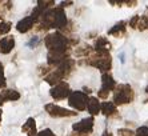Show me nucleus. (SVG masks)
<instances>
[{
  "label": "nucleus",
  "instance_id": "f03ea898",
  "mask_svg": "<svg viewBox=\"0 0 148 136\" xmlns=\"http://www.w3.org/2000/svg\"><path fill=\"white\" fill-rule=\"evenodd\" d=\"M45 47L48 48V52H60V54H67L69 48L75 47L79 44V39L67 38L60 31H55L52 34L47 35L44 39Z\"/></svg>",
  "mask_w": 148,
  "mask_h": 136
},
{
  "label": "nucleus",
  "instance_id": "4be33fe9",
  "mask_svg": "<svg viewBox=\"0 0 148 136\" xmlns=\"http://www.w3.org/2000/svg\"><path fill=\"white\" fill-rule=\"evenodd\" d=\"M39 44H40V39H39L38 36H34V38H31L29 40H28V43H27V45H28L29 48H31V49L36 48Z\"/></svg>",
  "mask_w": 148,
  "mask_h": 136
},
{
  "label": "nucleus",
  "instance_id": "4468645a",
  "mask_svg": "<svg viewBox=\"0 0 148 136\" xmlns=\"http://www.w3.org/2000/svg\"><path fill=\"white\" fill-rule=\"evenodd\" d=\"M14 48H15L14 36L8 35V36H5V38H1V40H0V54L8 55Z\"/></svg>",
  "mask_w": 148,
  "mask_h": 136
},
{
  "label": "nucleus",
  "instance_id": "2f4dec72",
  "mask_svg": "<svg viewBox=\"0 0 148 136\" xmlns=\"http://www.w3.org/2000/svg\"><path fill=\"white\" fill-rule=\"evenodd\" d=\"M0 123H1V109H0Z\"/></svg>",
  "mask_w": 148,
  "mask_h": 136
},
{
  "label": "nucleus",
  "instance_id": "7c9ffc66",
  "mask_svg": "<svg viewBox=\"0 0 148 136\" xmlns=\"http://www.w3.org/2000/svg\"><path fill=\"white\" fill-rule=\"evenodd\" d=\"M101 136H114V135H112V133H111V132H108V131H107V132H104Z\"/></svg>",
  "mask_w": 148,
  "mask_h": 136
},
{
  "label": "nucleus",
  "instance_id": "6e6552de",
  "mask_svg": "<svg viewBox=\"0 0 148 136\" xmlns=\"http://www.w3.org/2000/svg\"><path fill=\"white\" fill-rule=\"evenodd\" d=\"M44 109L47 111L49 116L52 117H69V116H76L77 112H73L71 109H67V108H63V107H59L56 104H45Z\"/></svg>",
  "mask_w": 148,
  "mask_h": 136
},
{
  "label": "nucleus",
  "instance_id": "c756f323",
  "mask_svg": "<svg viewBox=\"0 0 148 136\" xmlns=\"http://www.w3.org/2000/svg\"><path fill=\"white\" fill-rule=\"evenodd\" d=\"M119 58H120V61H121V63H124V61H125V55H124L123 52L119 55Z\"/></svg>",
  "mask_w": 148,
  "mask_h": 136
},
{
  "label": "nucleus",
  "instance_id": "a878e982",
  "mask_svg": "<svg viewBox=\"0 0 148 136\" xmlns=\"http://www.w3.org/2000/svg\"><path fill=\"white\" fill-rule=\"evenodd\" d=\"M139 19H140V16H139V15H136V16H134V17H132L131 20H130V23H128V24H130V27H131V28H134V30H135V28H138Z\"/></svg>",
  "mask_w": 148,
  "mask_h": 136
},
{
  "label": "nucleus",
  "instance_id": "9b49d317",
  "mask_svg": "<svg viewBox=\"0 0 148 136\" xmlns=\"http://www.w3.org/2000/svg\"><path fill=\"white\" fill-rule=\"evenodd\" d=\"M39 23V19L35 17L34 15H29V16H25L24 19H21L16 25V30L20 32V34H25L28 31H31L34 28L35 24Z\"/></svg>",
  "mask_w": 148,
  "mask_h": 136
},
{
  "label": "nucleus",
  "instance_id": "412c9836",
  "mask_svg": "<svg viewBox=\"0 0 148 136\" xmlns=\"http://www.w3.org/2000/svg\"><path fill=\"white\" fill-rule=\"evenodd\" d=\"M12 8V1H0V17H3Z\"/></svg>",
  "mask_w": 148,
  "mask_h": 136
},
{
  "label": "nucleus",
  "instance_id": "b1692460",
  "mask_svg": "<svg viewBox=\"0 0 148 136\" xmlns=\"http://www.w3.org/2000/svg\"><path fill=\"white\" fill-rule=\"evenodd\" d=\"M5 87V76H4V67L0 63V89Z\"/></svg>",
  "mask_w": 148,
  "mask_h": 136
},
{
  "label": "nucleus",
  "instance_id": "20e7f679",
  "mask_svg": "<svg viewBox=\"0 0 148 136\" xmlns=\"http://www.w3.org/2000/svg\"><path fill=\"white\" fill-rule=\"evenodd\" d=\"M88 64L92 65V67L99 68L101 72L107 73L112 68V58H111L110 54H97V52H93L90 58L84 59V61H80V64Z\"/></svg>",
  "mask_w": 148,
  "mask_h": 136
},
{
  "label": "nucleus",
  "instance_id": "f257e3e1",
  "mask_svg": "<svg viewBox=\"0 0 148 136\" xmlns=\"http://www.w3.org/2000/svg\"><path fill=\"white\" fill-rule=\"evenodd\" d=\"M68 19L66 16V12L64 10L60 7H53V8H49L44 12V14L40 16L39 19V30L41 31H47V30H51V28H56V30H60V32L67 28L68 25Z\"/></svg>",
  "mask_w": 148,
  "mask_h": 136
},
{
  "label": "nucleus",
  "instance_id": "473e14b6",
  "mask_svg": "<svg viewBox=\"0 0 148 136\" xmlns=\"http://www.w3.org/2000/svg\"><path fill=\"white\" fill-rule=\"evenodd\" d=\"M145 92H147V93H148V85H147V88H145Z\"/></svg>",
  "mask_w": 148,
  "mask_h": 136
},
{
  "label": "nucleus",
  "instance_id": "aec40b11",
  "mask_svg": "<svg viewBox=\"0 0 148 136\" xmlns=\"http://www.w3.org/2000/svg\"><path fill=\"white\" fill-rule=\"evenodd\" d=\"M138 30H140V31L148 30V8H147V11H145L144 16H140V19H139Z\"/></svg>",
  "mask_w": 148,
  "mask_h": 136
},
{
  "label": "nucleus",
  "instance_id": "9d476101",
  "mask_svg": "<svg viewBox=\"0 0 148 136\" xmlns=\"http://www.w3.org/2000/svg\"><path fill=\"white\" fill-rule=\"evenodd\" d=\"M93 124H95V119L92 116L82 119L80 122L75 123L72 126L73 132H79V133H86V135H91L93 131Z\"/></svg>",
  "mask_w": 148,
  "mask_h": 136
},
{
  "label": "nucleus",
  "instance_id": "5701e85b",
  "mask_svg": "<svg viewBox=\"0 0 148 136\" xmlns=\"http://www.w3.org/2000/svg\"><path fill=\"white\" fill-rule=\"evenodd\" d=\"M135 136H148V127L147 126H143V127H139L135 132Z\"/></svg>",
  "mask_w": 148,
  "mask_h": 136
},
{
  "label": "nucleus",
  "instance_id": "0eeeda50",
  "mask_svg": "<svg viewBox=\"0 0 148 136\" xmlns=\"http://www.w3.org/2000/svg\"><path fill=\"white\" fill-rule=\"evenodd\" d=\"M115 88H116V82H115V79L111 76L110 72L103 73V75H101V88H100L97 96H99V99L106 100Z\"/></svg>",
  "mask_w": 148,
  "mask_h": 136
},
{
  "label": "nucleus",
  "instance_id": "dca6fc26",
  "mask_svg": "<svg viewBox=\"0 0 148 136\" xmlns=\"http://www.w3.org/2000/svg\"><path fill=\"white\" fill-rule=\"evenodd\" d=\"M21 131L28 136H36L38 135V128H36V122L34 117H28L25 123L21 127Z\"/></svg>",
  "mask_w": 148,
  "mask_h": 136
},
{
  "label": "nucleus",
  "instance_id": "c85d7f7f",
  "mask_svg": "<svg viewBox=\"0 0 148 136\" xmlns=\"http://www.w3.org/2000/svg\"><path fill=\"white\" fill-rule=\"evenodd\" d=\"M68 136H90V135H86V133H79V132H72V133H69Z\"/></svg>",
  "mask_w": 148,
  "mask_h": 136
},
{
  "label": "nucleus",
  "instance_id": "f3484780",
  "mask_svg": "<svg viewBox=\"0 0 148 136\" xmlns=\"http://www.w3.org/2000/svg\"><path fill=\"white\" fill-rule=\"evenodd\" d=\"M100 104L101 103L99 102L97 98H90L88 99V104H87V109L88 112L91 113V116H96L97 113H100Z\"/></svg>",
  "mask_w": 148,
  "mask_h": 136
},
{
  "label": "nucleus",
  "instance_id": "2eb2a0df",
  "mask_svg": "<svg viewBox=\"0 0 148 136\" xmlns=\"http://www.w3.org/2000/svg\"><path fill=\"white\" fill-rule=\"evenodd\" d=\"M125 25H127V21H119L114 25V27H111L108 30V35L110 36H114V38H123L124 35H125Z\"/></svg>",
  "mask_w": 148,
  "mask_h": 136
},
{
  "label": "nucleus",
  "instance_id": "bb28decb",
  "mask_svg": "<svg viewBox=\"0 0 148 136\" xmlns=\"http://www.w3.org/2000/svg\"><path fill=\"white\" fill-rule=\"evenodd\" d=\"M36 136H56V135L52 132L51 129H43V131L38 132V135H36Z\"/></svg>",
  "mask_w": 148,
  "mask_h": 136
},
{
  "label": "nucleus",
  "instance_id": "f8f14e48",
  "mask_svg": "<svg viewBox=\"0 0 148 136\" xmlns=\"http://www.w3.org/2000/svg\"><path fill=\"white\" fill-rule=\"evenodd\" d=\"M111 48V43L107 40V38H97L95 41V45H93V52H97V54H110Z\"/></svg>",
  "mask_w": 148,
  "mask_h": 136
},
{
  "label": "nucleus",
  "instance_id": "393cba45",
  "mask_svg": "<svg viewBox=\"0 0 148 136\" xmlns=\"http://www.w3.org/2000/svg\"><path fill=\"white\" fill-rule=\"evenodd\" d=\"M117 133H119V136H135L134 131H131L128 128H120L117 131Z\"/></svg>",
  "mask_w": 148,
  "mask_h": 136
},
{
  "label": "nucleus",
  "instance_id": "cd10ccee",
  "mask_svg": "<svg viewBox=\"0 0 148 136\" xmlns=\"http://www.w3.org/2000/svg\"><path fill=\"white\" fill-rule=\"evenodd\" d=\"M67 5H72V1H63V3H60V5H59V7L64 8V7H67Z\"/></svg>",
  "mask_w": 148,
  "mask_h": 136
},
{
  "label": "nucleus",
  "instance_id": "423d86ee",
  "mask_svg": "<svg viewBox=\"0 0 148 136\" xmlns=\"http://www.w3.org/2000/svg\"><path fill=\"white\" fill-rule=\"evenodd\" d=\"M88 95L82 91H73L71 92V95L68 96V104L76 111H84L87 109V104H88Z\"/></svg>",
  "mask_w": 148,
  "mask_h": 136
},
{
  "label": "nucleus",
  "instance_id": "ddd939ff",
  "mask_svg": "<svg viewBox=\"0 0 148 136\" xmlns=\"http://www.w3.org/2000/svg\"><path fill=\"white\" fill-rule=\"evenodd\" d=\"M100 112L107 117H119L117 108L112 102H103L100 104Z\"/></svg>",
  "mask_w": 148,
  "mask_h": 136
},
{
  "label": "nucleus",
  "instance_id": "a211bd4d",
  "mask_svg": "<svg viewBox=\"0 0 148 136\" xmlns=\"http://www.w3.org/2000/svg\"><path fill=\"white\" fill-rule=\"evenodd\" d=\"M93 54V48L88 44H83L82 47H77L75 49V55L76 56H82V58H90L91 55Z\"/></svg>",
  "mask_w": 148,
  "mask_h": 136
},
{
  "label": "nucleus",
  "instance_id": "7ed1b4c3",
  "mask_svg": "<svg viewBox=\"0 0 148 136\" xmlns=\"http://www.w3.org/2000/svg\"><path fill=\"white\" fill-rule=\"evenodd\" d=\"M73 68H75V61L72 59H67L63 63L58 65L55 69H52L48 75L45 76V82L49 83L51 85H56L60 82H63L66 78H68L72 73Z\"/></svg>",
  "mask_w": 148,
  "mask_h": 136
},
{
  "label": "nucleus",
  "instance_id": "39448f33",
  "mask_svg": "<svg viewBox=\"0 0 148 136\" xmlns=\"http://www.w3.org/2000/svg\"><path fill=\"white\" fill-rule=\"evenodd\" d=\"M135 92L130 84H119L114 89V104L115 106H123L134 102Z\"/></svg>",
  "mask_w": 148,
  "mask_h": 136
},
{
  "label": "nucleus",
  "instance_id": "6ab92c4d",
  "mask_svg": "<svg viewBox=\"0 0 148 136\" xmlns=\"http://www.w3.org/2000/svg\"><path fill=\"white\" fill-rule=\"evenodd\" d=\"M1 98H3L4 102H14V100H17V99L20 98V93L17 91H15V89H4L1 93Z\"/></svg>",
  "mask_w": 148,
  "mask_h": 136
},
{
  "label": "nucleus",
  "instance_id": "1a4fd4ad",
  "mask_svg": "<svg viewBox=\"0 0 148 136\" xmlns=\"http://www.w3.org/2000/svg\"><path fill=\"white\" fill-rule=\"evenodd\" d=\"M49 93H51L52 99H55V100H63V99L68 98V96L71 95V88H69V84L67 82H60L59 84L52 87Z\"/></svg>",
  "mask_w": 148,
  "mask_h": 136
}]
</instances>
